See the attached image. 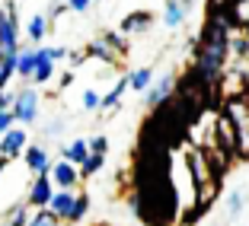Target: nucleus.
<instances>
[{
  "label": "nucleus",
  "mask_w": 249,
  "mask_h": 226,
  "mask_svg": "<svg viewBox=\"0 0 249 226\" xmlns=\"http://www.w3.org/2000/svg\"><path fill=\"white\" fill-rule=\"evenodd\" d=\"M54 191H58V185H54L52 172L36 175V178L29 182V188H26V201H29V207H32V210H38V207H48V204H52Z\"/></svg>",
  "instance_id": "nucleus-3"
},
{
  "label": "nucleus",
  "mask_w": 249,
  "mask_h": 226,
  "mask_svg": "<svg viewBox=\"0 0 249 226\" xmlns=\"http://www.w3.org/2000/svg\"><path fill=\"white\" fill-rule=\"evenodd\" d=\"M103 35H106V42H109L118 54H124V48H128V42H124V38H128V35H124L122 29H118V32H103Z\"/></svg>",
  "instance_id": "nucleus-24"
},
{
  "label": "nucleus",
  "mask_w": 249,
  "mask_h": 226,
  "mask_svg": "<svg viewBox=\"0 0 249 226\" xmlns=\"http://www.w3.org/2000/svg\"><path fill=\"white\" fill-rule=\"evenodd\" d=\"M243 204H246V191L236 188V191H230V194H227V220H230V223L243 213Z\"/></svg>",
  "instance_id": "nucleus-21"
},
{
  "label": "nucleus",
  "mask_w": 249,
  "mask_h": 226,
  "mask_svg": "<svg viewBox=\"0 0 249 226\" xmlns=\"http://www.w3.org/2000/svg\"><path fill=\"white\" fill-rule=\"evenodd\" d=\"M19 124V118H16V112L10 109V112H0V134H7L10 128H16Z\"/></svg>",
  "instance_id": "nucleus-25"
},
{
  "label": "nucleus",
  "mask_w": 249,
  "mask_h": 226,
  "mask_svg": "<svg viewBox=\"0 0 249 226\" xmlns=\"http://www.w3.org/2000/svg\"><path fill=\"white\" fill-rule=\"evenodd\" d=\"M106 169V153H89V160L80 166V172H83V178H93L96 172H103Z\"/></svg>",
  "instance_id": "nucleus-22"
},
{
  "label": "nucleus",
  "mask_w": 249,
  "mask_h": 226,
  "mask_svg": "<svg viewBox=\"0 0 249 226\" xmlns=\"http://www.w3.org/2000/svg\"><path fill=\"white\" fill-rule=\"evenodd\" d=\"M173 93H176V73H163L160 80H154V83H150V89L144 93L147 109H160V105H166Z\"/></svg>",
  "instance_id": "nucleus-5"
},
{
  "label": "nucleus",
  "mask_w": 249,
  "mask_h": 226,
  "mask_svg": "<svg viewBox=\"0 0 249 226\" xmlns=\"http://www.w3.org/2000/svg\"><path fill=\"white\" fill-rule=\"evenodd\" d=\"M185 16H189V7H185L182 0H166V3H163L160 19H163L166 29H179V26L185 22Z\"/></svg>",
  "instance_id": "nucleus-9"
},
{
  "label": "nucleus",
  "mask_w": 249,
  "mask_h": 226,
  "mask_svg": "<svg viewBox=\"0 0 249 226\" xmlns=\"http://www.w3.org/2000/svg\"><path fill=\"white\" fill-rule=\"evenodd\" d=\"M22 162H26V169H29L32 175H45V172H52L54 160L48 156V150L38 144H29L26 146V153H22Z\"/></svg>",
  "instance_id": "nucleus-7"
},
{
  "label": "nucleus",
  "mask_w": 249,
  "mask_h": 226,
  "mask_svg": "<svg viewBox=\"0 0 249 226\" xmlns=\"http://www.w3.org/2000/svg\"><path fill=\"white\" fill-rule=\"evenodd\" d=\"M182 3H185V7H192V3H195V0H182Z\"/></svg>",
  "instance_id": "nucleus-34"
},
{
  "label": "nucleus",
  "mask_w": 249,
  "mask_h": 226,
  "mask_svg": "<svg viewBox=\"0 0 249 226\" xmlns=\"http://www.w3.org/2000/svg\"><path fill=\"white\" fill-rule=\"evenodd\" d=\"M26 146H29V128H26V124H16L7 134H0V156H10V160H13V156H22Z\"/></svg>",
  "instance_id": "nucleus-4"
},
{
  "label": "nucleus",
  "mask_w": 249,
  "mask_h": 226,
  "mask_svg": "<svg viewBox=\"0 0 249 226\" xmlns=\"http://www.w3.org/2000/svg\"><path fill=\"white\" fill-rule=\"evenodd\" d=\"M89 207H93V201H89V194H87V191H80V194H77V204H73L71 217H67L64 223L77 226V223H80V220H83V217H87V213H89Z\"/></svg>",
  "instance_id": "nucleus-19"
},
{
  "label": "nucleus",
  "mask_w": 249,
  "mask_h": 226,
  "mask_svg": "<svg viewBox=\"0 0 249 226\" xmlns=\"http://www.w3.org/2000/svg\"><path fill=\"white\" fill-rule=\"evenodd\" d=\"M29 201L22 197V201H16L10 210H3L0 213V226H29Z\"/></svg>",
  "instance_id": "nucleus-11"
},
{
  "label": "nucleus",
  "mask_w": 249,
  "mask_h": 226,
  "mask_svg": "<svg viewBox=\"0 0 249 226\" xmlns=\"http://www.w3.org/2000/svg\"><path fill=\"white\" fill-rule=\"evenodd\" d=\"M150 26H154V13H150V10H138V13L124 16L118 29H122L124 35H141V32H147Z\"/></svg>",
  "instance_id": "nucleus-8"
},
{
  "label": "nucleus",
  "mask_w": 249,
  "mask_h": 226,
  "mask_svg": "<svg viewBox=\"0 0 249 226\" xmlns=\"http://www.w3.org/2000/svg\"><path fill=\"white\" fill-rule=\"evenodd\" d=\"M61 131H64V118H52V121H48V128H45V137L61 140Z\"/></svg>",
  "instance_id": "nucleus-26"
},
{
  "label": "nucleus",
  "mask_w": 249,
  "mask_h": 226,
  "mask_svg": "<svg viewBox=\"0 0 249 226\" xmlns=\"http://www.w3.org/2000/svg\"><path fill=\"white\" fill-rule=\"evenodd\" d=\"M38 99H42V96H38V86H36V83H29V86L19 89V96H16V105H13L19 124L32 128V124L38 121Z\"/></svg>",
  "instance_id": "nucleus-2"
},
{
  "label": "nucleus",
  "mask_w": 249,
  "mask_h": 226,
  "mask_svg": "<svg viewBox=\"0 0 249 226\" xmlns=\"http://www.w3.org/2000/svg\"><path fill=\"white\" fill-rule=\"evenodd\" d=\"M38 67V45H29L19 51V77L22 80H32V73Z\"/></svg>",
  "instance_id": "nucleus-15"
},
{
  "label": "nucleus",
  "mask_w": 249,
  "mask_h": 226,
  "mask_svg": "<svg viewBox=\"0 0 249 226\" xmlns=\"http://www.w3.org/2000/svg\"><path fill=\"white\" fill-rule=\"evenodd\" d=\"M0 51H19V10L13 0L0 7Z\"/></svg>",
  "instance_id": "nucleus-1"
},
{
  "label": "nucleus",
  "mask_w": 249,
  "mask_h": 226,
  "mask_svg": "<svg viewBox=\"0 0 249 226\" xmlns=\"http://www.w3.org/2000/svg\"><path fill=\"white\" fill-rule=\"evenodd\" d=\"M71 83H73V70H64V73H61V80H58V89H67Z\"/></svg>",
  "instance_id": "nucleus-33"
},
{
  "label": "nucleus",
  "mask_w": 249,
  "mask_h": 226,
  "mask_svg": "<svg viewBox=\"0 0 249 226\" xmlns=\"http://www.w3.org/2000/svg\"><path fill=\"white\" fill-rule=\"evenodd\" d=\"M87 54L93 61H103V64H112V61H115V48H112L109 42H106V35H99V38H93V42L87 45Z\"/></svg>",
  "instance_id": "nucleus-14"
},
{
  "label": "nucleus",
  "mask_w": 249,
  "mask_h": 226,
  "mask_svg": "<svg viewBox=\"0 0 249 226\" xmlns=\"http://www.w3.org/2000/svg\"><path fill=\"white\" fill-rule=\"evenodd\" d=\"M16 96H19V89L16 93H7V89H0V112H10L16 105Z\"/></svg>",
  "instance_id": "nucleus-29"
},
{
  "label": "nucleus",
  "mask_w": 249,
  "mask_h": 226,
  "mask_svg": "<svg viewBox=\"0 0 249 226\" xmlns=\"http://www.w3.org/2000/svg\"><path fill=\"white\" fill-rule=\"evenodd\" d=\"M61 223H64V220H61L54 210H48V207H38V210L29 217V226H61Z\"/></svg>",
  "instance_id": "nucleus-20"
},
{
  "label": "nucleus",
  "mask_w": 249,
  "mask_h": 226,
  "mask_svg": "<svg viewBox=\"0 0 249 226\" xmlns=\"http://www.w3.org/2000/svg\"><path fill=\"white\" fill-rule=\"evenodd\" d=\"M150 83H154V67H138V70H131V89L134 93H147Z\"/></svg>",
  "instance_id": "nucleus-18"
},
{
  "label": "nucleus",
  "mask_w": 249,
  "mask_h": 226,
  "mask_svg": "<svg viewBox=\"0 0 249 226\" xmlns=\"http://www.w3.org/2000/svg\"><path fill=\"white\" fill-rule=\"evenodd\" d=\"M87 61H89L87 48H83V51H71V54H67V64H71V70H77V67H83Z\"/></svg>",
  "instance_id": "nucleus-28"
},
{
  "label": "nucleus",
  "mask_w": 249,
  "mask_h": 226,
  "mask_svg": "<svg viewBox=\"0 0 249 226\" xmlns=\"http://www.w3.org/2000/svg\"><path fill=\"white\" fill-rule=\"evenodd\" d=\"M54 77V61H52V54H48V48H42L38 45V67H36V73H32V80L29 83H36V86H45V83Z\"/></svg>",
  "instance_id": "nucleus-13"
},
{
  "label": "nucleus",
  "mask_w": 249,
  "mask_h": 226,
  "mask_svg": "<svg viewBox=\"0 0 249 226\" xmlns=\"http://www.w3.org/2000/svg\"><path fill=\"white\" fill-rule=\"evenodd\" d=\"M67 3H71V10H73V13H87L93 0H67Z\"/></svg>",
  "instance_id": "nucleus-32"
},
{
  "label": "nucleus",
  "mask_w": 249,
  "mask_h": 226,
  "mask_svg": "<svg viewBox=\"0 0 249 226\" xmlns=\"http://www.w3.org/2000/svg\"><path fill=\"white\" fill-rule=\"evenodd\" d=\"M48 16H32L29 26H26V35H29V45H42V38L48 35Z\"/></svg>",
  "instance_id": "nucleus-17"
},
{
  "label": "nucleus",
  "mask_w": 249,
  "mask_h": 226,
  "mask_svg": "<svg viewBox=\"0 0 249 226\" xmlns=\"http://www.w3.org/2000/svg\"><path fill=\"white\" fill-rule=\"evenodd\" d=\"M80 109H83V112L103 109V96L96 93V89H83V96H80Z\"/></svg>",
  "instance_id": "nucleus-23"
},
{
  "label": "nucleus",
  "mask_w": 249,
  "mask_h": 226,
  "mask_svg": "<svg viewBox=\"0 0 249 226\" xmlns=\"http://www.w3.org/2000/svg\"><path fill=\"white\" fill-rule=\"evenodd\" d=\"M227 13L236 29H249V0H227Z\"/></svg>",
  "instance_id": "nucleus-16"
},
{
  "label": "nucleus",
  "mask_w": 249,
  "mask_h": 226,
  "mask_svg": "<svg viewBox=\"0 0 249 226\" xmlns=\"http://www.w3.org/2000/svg\"><path fill=\"white\" fill-rule=\"evenodd\" d=\"M48 54H52V61H54V64H61V61H64L71 51H67L64 45H52V48H48Z\"/></svg>",
  "instance_id": "nucleus-31"
},
{
  "label": "nucleus",
  "mask_w": 249,
  "mask_h": 226,
  "mask_svg": "<svg viewBox=\"0 0 249 226\" xmlns=\"http://www.w3.org/2000/svg\"><path fill=\"white\" fill-rule=\"evenodd\" d=\"M52 178H54L58 188H77L80 178H83V172H80L77 162H71V160L61 156V160H54V166H52Z\"/></svg>",
  "instance_id": "nucleus-6"
},
{
  "label": "nucleus",
  "mask_w": 249,
  "mask_h": 226,
  "mask_svg": "<svg viewBox=\"0 0 249 226\" xmlns=\"http://www.w3.org/2000/svg\"><path fill=\"white\" fill-rule=\"evenodd\" d=\"M73 204H77V191L73 188H58L54 197H52V204H48V210H54L61 220H67L71 210H73Z\"/></svg>",
  "instance_id": "nucleus-10"
},
{
  "label": "nucleus",
  "mask_w": 249,
  "mask_h": 226,
  "mask_svg": "<svg viewBox=\"0 0 249 226\" xmlns=\"http://www.w3.org/2000/svg\"><path fill=\"white\" fill-rule=\"evenodd\" d=\"M64 10H71V3H67V0H64V3H52V10H48V13H45V16H48V19H54V22H58L61 16H64Z\"/></svg>",
  "instance_id": "nucleus-30"
},
{
  "label": "nucleus",
  "mask_w": 249,
  "mask_h": 226,
  "mask_svg": "<svg viewBox=\"0 0 249 226\" xmlns=\"http://www.w3.org/2000/svg\"><path fill=\"white\" fill-rule=\"evenodd\" d=\"M89 153H93V150H89V140H83V137H73L71 144L61 146V156L71 160V162H77V166H83V162L89 160Z\"/></svg>",
  "instance_id": "nucleus-12"
},
{
  "label": "nucleus",
  "mask_w": 249,
  "mask_h": 226,
  "mask_svg": "<svg viewBox=\"0 0 249 226\" xmlns=\"http://www.w3.org/2000/svg\"><path fill=\"white\" fill-rule=\"evenodd\" d=\"M89 150H93V153H109V137H106V134L89 137Z\"/></svg>",
  "instance_id": "nucleus-27"
}]
</instances>
